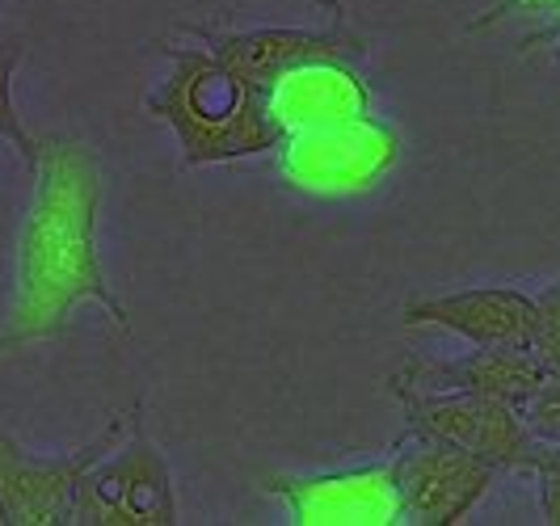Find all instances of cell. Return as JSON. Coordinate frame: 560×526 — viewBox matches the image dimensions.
<instances>
[{
	"instance_id": "6da1fadb",
	"label": "cell",
	"mask_w": 560,
	"mask_h": 526,
	"mask_svg": "<svg viewBox=\"0 0 560 526\" xmlns=\"http://www.w3.org/2000/svg\"><path fill=\"white\" fill-rule=\"evenodd\" d=\"M30 173L34 202L18 241V295L0 329V359L59 337L81 304H102L118 329L131 332L97 257L102 168L93 152L77 139H43Z\"/></svg>"
},
{
	"instance_id": "9a60e30c",
	"label": "cell",
	"mask_w": 560,
	"mask_h": 526,
	"mask_svg": "<svg viewBox=\"0 0 560 526\" xmlns=\"http://www.w3.org/2000/svg\"><path fill=\"white\" fill-rule=\"evenodd\" d=\"M523 421L535 443H560V371H548L544 384L523 405Z\"/></svg>"
},
{
	"instance_id": "30bf717a",
	"label": "cell",
	"mask_w": 560,
	"mask_h": 526,
	"mask_svg": "<svg viewBox=\"0 0 560 526\" xmlns=\"http://www.w3.org/2000/svg\"><path fill=\"white\" fill-rule=\"evenodd\" d=\"M266 110L275 118L282 139L312 127H329L346 118L371 114V89L363 72L346 59H312L287 68L266 93Z\"/></svg>"
},
{
	"instance_id": "8992f818",
	"label": "cell",
	"mask_w": 560,
	"mask_h": 526,
	"mask_svg": "<svg viewBox=\"0 0 560 526\" xmlns=\"http://www.w3.org/2000/svg\"><path fill=\"white\" fill-rule=\"evenodd\" d=\"M282 177L312 195H354L371 190L400 156V136L380 118H346L329 127L295 131L279 143Z\"/></svg>"
},
{
	"instance_id": "5bb4252c",
	"label": "cell",
	"mask_w": 560,
	"mask_h": 526,
	"mask_svg": "<svg viewBox=\"0 0 560 526\" xmlns=\"http://www.w3.org/2000/svg\"><path fill=\"white\" fill-rule=\"evenodd\" d=\"M532 354L544 362V371H560V278L535 295Z\"/></svg>"
},
{
	"instance_id": "e0dca14e",
	"label": "cell",
	"mask_w": 560,
	"mask_h": 526,
	"mask_svg": "<svg viewBox=\"0 0 560 526\" xmlns=\"http://www.w3.org/2000/svg\"><path fill=\"white\" fill-rule=\"evenodd\" d=\"M539 468H560V443H535L532 471H539Z\"/></svg>"
},
{
	"instance_id": "8fae6325",
	"label": "cell",
	"mask_w": 560,
	"mask_h": 526,
	"mask_svg": "<svg viewBox=\"0 0 560 526\" xmlns=\"http://www.w3.org/2000/svg\"><path fill=\"white\" fill-rule=\"evenodd\" d=\"M544 362L527 346H477L464 359H409L396 375V384H409L421 391H477L505 400L523 413L532 391L544 384Z\"/></svg>"
},
{
	"instance_id": "ac0fdd59",
	"label": "cell",
	"mask_w": 560,
	"mask_h": 526,
	"mask_svg": "<svg viewBox=\"0 0 560 526\" xmlns=\"http://www.w3.org/2000/svg\"><path fill=\"white\" fill-rule=\"evenodd\" d=\"M557 63H560V38H557Z\"/></svg>"
},
{
	"instance_id": "7a4b0ae2",
	"label": "cell",
	"mask_w": 560,
	"mask_h": 526,
	"mask_svg": "<svg viewBox=\"0 0 560 526\" xmlns=\"http://www.w3.org/2000/svg\"><path fill=\"white\" fill-rule=\"evenodd\" d=\"M173 72L148 97V110L182 139L186 168L261 156L282 143L266 97L241 81L211 47H168Z\"/></svg>"
},
{
	"instance_id": "ba28073f",
	"label": "cell",
	"mask_w": 560,
	"mask_h": 526,
	"mask_svg": "<svg viewBox=\"0 0 560 526\" xmlns=\"http://www.w3.org/2000/svg\"><path fill=\"white\" fill-rule=\"evenodd\" d=\"M266 493L287 501L295 526H396L405 523L396 459H371L359 468L320 476H266Z\"/></svg>"
},
{
	"instance_id": "7c38bea8",
	"label": "cell",
	"mask_w": 560,
	"mask_h": 526,
	"mask_svg": "<svg viewBox=\"0 0 560 526\" xmlns=\"http://www.w3.org/2000/svg\"><path fill=\"white\" fill-rule=\"evenodd\" d=\"M405 325H439L472 346H527L535 332V295L510 287H472L451 295H421L400 312Z\"/></svg>"
},
{
	"instance_id": "4fadbf2b",
	"label": "cell",
	"mask_w": 560,
	"mask_h": 526,
	"mask_svg": "<svg viewBox=\"0 0 560 526\" xmlns=\"http://www.w3.org/2000/svg\"><path fill=\"white\" fill-rule=\"evenodd\" d=\"M18 63H22V43H4V47H0V136L22 152L26 165H34V156H38V139L26 131V122H22V114H18V102H13Z\"/></svg>"
},
{
	"instance_id": "52a82bcc",
	"label": "cell",
	"mask_w": 560,
	"mask_h": 526,
	"mask_svg": "<svg viewBox=\"0 0 560 526\" xmlns=\"http://www.w3.org/2000/svg\"><path fill=\"white\" fill-rule=\"evenodd\" d=\"M393 459L405 523L418 526L464 523L502 471L493 459H485L477 451L439 443V439H421V434H405L396 443Z\"/></svg>"
},
{
	"instance_id": "277c9868",
	"label": "cell",
	"mask_w": 560,
	"mask_h": 526,
	"mask_svg": "<svg viewBox=\"0 0 560 526\" xmlns=\"http://www.w3.org/2000/svg\"><path fill=\"white\" fill-rule=\"evenodd\" d=\"M388 391L400 400L405 434L439 439V443L477 451L498 468H532L535 439L523 413L505 400L477 391H421L388 379Z\"/></svg>"
},
{
	"instance_id": "2e32d148",
	"label": "cell",
	"mask_w": 560,
	"mask_h": 526,
	"mask_svg": "<svg viewBox=\"0 0 560 526\" xmlns=\"http://www.w3.org/2000/svg\"><path fill=\"white\" fill-rule=\"evenodd\" d=\"M539 505H544V523L560 526V468H539Z\"/></svg>"
},
{
	"instance_id": "9c48e42d",
	"label": "cell",
	"mask_w": 560,
	"mask_h": 526,
	"mask_svg": "<svg viewBox=\"0 0 560 526\" xmlns=\"http://www.w3.org/2000/svg\"><path fill=\"white\" fill-rule=\"evenodd\" d=\"M207 47L224 59L228 68L241 77V81L257 89L261 97L270 93V84L279 81L287 68L295 63H312V59H346V63H359L366 56V43L354 38L341 13L334 17L329 30H245V34H207Z\"/></svg>"
},
{
	"instance_id": "5b68a950",
	"label": "cell",
	"mask_w": 560,
	"mask_h": 526,
	"mask_svg": "<svg viewBox=\"0 0 560 526\" xmlns=\"http://www.w3.org/2000/svg\"><path fill=\"white\" fill-rule=\"evenodd\" d=\"M136 409V405H131ZM131 409L114 413L110 425L68 455H30L4 425H0V526H68L72 498L89 464L110 451L127 425Z\"/></svg>"
},
{
	"instance_id": "3957f363",
	"label": "cell",
	"mask_w": 560,
	"mask_h": 526,
	"mask_svg": "<svg viewBox=\"0 0 560 526\" xmlns=\"http://www.w3.org/2000/svg\"><path fill=\"white\" fill-rule=\"evenodd\" d=\"M143 409H131V425L118 443L89 464L72 498L77 526H173L177 493L165 451L143 434Z\"/></svg>"
}]
</instances>
